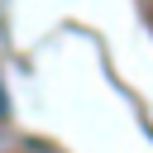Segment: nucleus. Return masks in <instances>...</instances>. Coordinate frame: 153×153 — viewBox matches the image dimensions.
Returning <instances> with one entry per match:
<instances>
[{
  "label": "nucleus",
  "mask_w": 153,
  "mask_h": 153,
  "mask_svg": "<svg viewBox=\"0 0 153 153\" xmlns=\"http://www.w3.org/2000/svg\"><path fill=\"white\" fill-rule=\"evenodd\" d=\"M5 110H10V100H5V86H0V115H5Z\"/></svg>",
  "instance_id": "obj_1"
}]
</instances>
